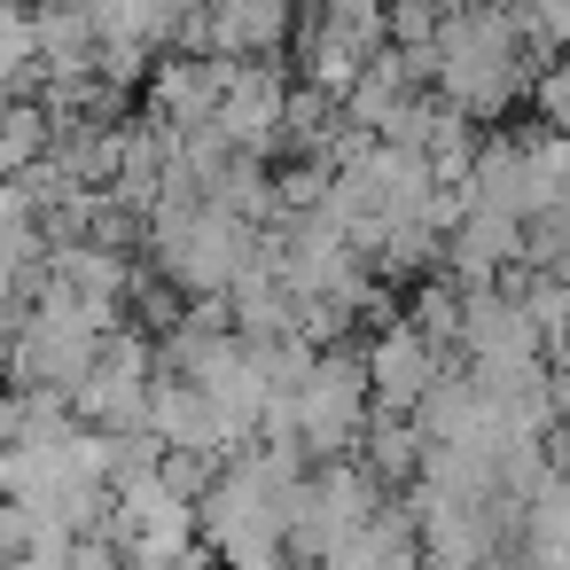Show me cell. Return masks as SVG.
I'll return each mask as SVG.
<instances>
[{"mask_svg":"<svg viewBox=\"0 0 570 570\" xmlns=\"http://www.w3.org/2000/svg\"><path fill=\"white\" fill-rule=\"evenodd\" d=\"M149 430H157L173 453H219V461H227L219 422H212V399H204L188 375H173V367H157V383H149Z\"/></svg>","mask_w":570,"mask_h":570,"instance_id":"cell-11","label":"cell"},{"mask_svg":"<svg viewBox=\"0 0 570 570\" xmlns=\"http://www.w3.org/2000/svg\"><path fill=\"white\" fill-rule=\"evenodd\" d=\"M438 266L453 274V289H476V282H500L508 266H523V219L515 212H484L469 204L438 250Z\"/></svg>","mask_w":570,"mask_h":570,"instance_id":"cell-7","label":"cell"},{"mask_svg":"<svg viewBox=\"0 0 570 570\" xmlns=\"http://www.w3.org/2000/svg\"><path fill=\"white\" fill-rule=\"evenodd\" d=\"M360 453H367L375 484H414V469H422V430H414V414L375 406L367 430H360Z\"/></svg>","mask_w":570,"mask_h":570,"instance_id":"cell-13","label":"cell"},{"mask_svg":"<svg viewBox=\"0 0 570 570\" xmlns=\"http://www.w3.org/2000/svg\"><path fill=\"white\" fill-rule=\"evenodd\" d=\"M313 570H422V531H414V508H375L352 539H336Z\"/></svg>","mask_w":570,"mask_h":570,"instance_id":"cell-10","label":"cell"},{"mask_svg":"<svg viewBox=\"0 0 570 570\" xmlns=\"http://www.w3.org/2000/svg\"><path fill=\"white\" fill-rule=\"evenodd\" d=\"M149 383H157V344L141 328H110L71 383V414L95 430H141L149 422Z\"/></svg>","mask_w":570,"mask_h":570,"instance_id":"cell-4","label":"cell"},{"mask_svg":"<svg viewBox=\"0 0 570 570\" xmlns=\"http://www.w3.org/2000/svg\"><path fill=\"white\" fill-rule=\"evenodd\" d=\"M56 149V118L40 95H0V180L32 173L40 157Z\"/></svg>","mask_w":570,"mask_h":570,"instance_id":"cell-12","label":"cell"},{"mask_svg":"<svg viewBox=\"0 0 570 570\" xmlns=\"http://www.w3.org/2000/svg\"><path fill=\"white\" fill-rule=\"evenodd\" d=\"M406 321H414L438 352H453V336H461V289H453V282H430V289L406 305Z\"/></svg>","mask_w":570,"mask_h":570,"instance_id":"cell-14","label":"cell"},{"mask_svg":"<svg viewBox=\"0 0 570 570\" xmlns=\"http://www.w3.org/2000/svg\"><path fill=\"white\" fill-rule=\"evenodd\" d=\"M375 508H383V484H375L367 461L336 453V461L305 469V484L289 492V554H297V562H321V554H328L336 539H352Z\"/></svg>","mask_w":570,"mask_h":570,"instance_id":"cell-3","label":"cell"},{"mask_svg":"<svg viewBox=\"0 0 570 570\" xmlns=\"http://www.w3.org/2000/svg\"><path fill=\"white\" fill-rule=\"evenodd\" d=\"M461 360H508V352H539V328L515 297V282H476L461 289V336H453Z\"/></svg>","mask_w":570,"mask_h":570,"instance_id":"cell-9","label":"cell"},{"mask_svg":"<svg viewBox=\"0 0 570 570\" xmlns=\"http://www.w3.org/2000/svg\"><path fill=\"white\" fill-rule=\"evenodd\" d=\"M438 9H445V17H453V9H484V0H438Z\"/></svg>","mask_w":570,"mask_h":570,"instance_id":"cell-16","label":"cell"},{"mask_svg":"<svg viewBox=\"0 0 570 570\" xmlns=\"http://www.w3.org/2000/svg\"><path fill=\"white\" fill-rule=\"evenodd\" d=\"M141 243L157 250V266H165V282H173L180 297H227L235 274H243L250 250H258V227H250L243 212L196 196V204H157Z\"/></svg>","mask_w":570,"mask_h":570,"instance_id":"cell-1","label":"cell"},{"mask_svg":"<svg viewBox=\"0 0 570 570\" xmlns=\"http://www.w3.org/2000/svg\"><path fill=\"white\" fill-rule=\"evenodd\" d=\"M227 71H235V56H204V48H180V56H165V63L149 71V118H157V126H173V134L204 126V118L219 110V87H227Z\"/></svg>","mask_w":570,"mask_h":570,"instance_id":"cell-8","label":"cell"},{"mask_svg":"<svg viewBox=\"0 0 570 570\" xmlns=\"http://www.w3.org/2000/svg\"><path fill=\"white\" fill-rule=\"evenodd\" d=\"M360 367H367V391H375V406H391V414H414V399L430 391V375L445 367V352L406 321V313H391L383 328H375V344L360 352Z\"/></svg>","mask_w":570,"mask_h":570,"instance_id":"cell-6","label":"cell"},{"mask_svg":"<svg viewBox=\"0 0 570 570\" xmlns=\"http://www.w3.org/2000/svg\"><path fill=\"white\" fill-rule=\"evenodd\" d=\"M531 102H539V118H547L554 134H570V48L531 71Z\"/></svg>","mask_w":570,"mask_h":570,"instance_id":"cell-15","label":"cell"},{"mask_svg":"<svg viewBox=\"0 0 570 570\" xmlns=\"http://www.w3.org/2000/svg\"><path fill=\"white\" fill-rule=\"evenodd\" d=\"M282 110H289V79L274 71V56H235V71H227V87H219V110H212V126L243 149V157H274L282 149Z\"/></svg>","mask_w":570,"mask_h":570,"instance_id":"cell-5","label":"cell"},{"mask_svg":"<svg viewBox=\"0 0 570 570\" xmlns=\"http://www.w3.org/2000/svg\"><path fill=\"white\" fill-rule=\"evenodd\" d=\"M274 399L289 406V430H297L305 461L360 453V430L375 414V391H367L360 352H313V367L297 375V391H274Z\"/></svg>","mask_w":570,"mask_h":570,"instance_id":"cell-2","label":"cell"}]
</instances>
